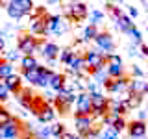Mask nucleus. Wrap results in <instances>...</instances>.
<instances>
[{
  "label": "nucleus",
  "instance_id": "1",
  "mask_svg": "<svg viewBox=\"0 0 148 139\" xmlns=\"http://www.w3.org/2000/svg\"><path fill=\"white\" fill-rule=\"evenodd\" d=\"M46 41L43 37H35L30 32H22L17 37V50L22 56H34L37 52V48H43V45Z\"/></svg>",
  "mask_w": 148,
  "mask_h": 139
},
{
  "label": "nucleus",
  "instance_id": "2",
  "mask_svg": "<svg viewBox=\"0 0 148 139\" xmlns=\"http://www.w3.org/2000/svg\"><path fill=\"white\" fill-rule=\"evenodd\" d=\"M30 111L35 115L37 119H39V122H52L54 117H56V109H54V106L50 104L48 100H45L41 95H35V98L34 102H32V108Z\"/></svg>",
  "mask_w": 148,
  "mask_h": 139
},
{
  "label": "nucleus",
  "instance_id": "3",
  "mask_svg": "<svg viewBox=\"0 0 148 139\" xmlns=\"http://www.w3.org/2000/svg\"><path fill=\"white\" fill-rule=\"evenodd\" d=\"M108 56L98 50H85V71L89 74H98L108 65Z\"/></svg>",
  "mask_w": 148,
  "mask_h": 139
},
{
  "label": "nucleus",
  "instance_id": "4",
  "mask_svg": "<svg viewBox=\"0 0 148 139\" xmlns=\"http://www.w3.org/2000/svg\"><path fill=\"white\" fill-rule=\"evenodd\" d=\"M89 98H91V115L95 119H104L106 115L111 111V100L108 98V96H104V95H100L98 91H95V93H89Z\"/></svg>",
  "mask_w": 148,
  "mask_h": 139
},
{
  "label": "nucleus",
  "instance_id": "5",
  "mask_svg": "<svg viewBox=\"0 0 148 139\" xmlns=\"http://www.w3.org/2000/svg\"><path fill=\"white\" fill-rule=\"evenodd\" d=\"M63 8H65L67 21H72V22H82L89 15V6L85 2H69V4H63Z\"/></svg>",
  "mask_w": 148,
  "mask_h": 139
},
{
  "label": "nucleus",
  "instance_id": "6",
  "mask_svg": "<svg viewBox=\"0 0 148 139\" xmlns=\"http://www.w3.org/2000/svg\"><path fill=\"white\" fill-rule=\"evenodd\" d=\"M34 9V2L32 0H11L6 4V11L11 19H22L24 15H30V11Z\"/></svg>",
  "mask_w": 148,
  "mask_h": 139
},
{
  "label": "nucleus",
  "instance_id": "7",
  "mask_svg": "<svg viewBox=\"0 0 148 139\" xmlns=\"http://www.w3.org/2000/svg\"><path fill=\"white\" fill-rule=\"evenodd\" d=\"M46 19V30H48V35L54 34V35H63L69 32V21L61 15H50V13H46L45 15Z\"/></svg>",
  "mask_w": 148,
  "mask_h": 139
},
{
  "label": "nucleus",
  "instance_id": "8",
  "mask_svg": "<svg viewBox=\"0 0 148 139\" xmlns=\"http://www.w3.org/2000/svg\"><path fill=\"white\" fill-rule=\"evenodd\" d=\"M106 74H108V78H113V80H117V78H122V76H126V71H124L122 58H120V56H117V54H109V56H108Z\"/></svg>",
  "mask_w": 148,
  "mask_h": 139
},
{
  "label": "nucleus",
  "instance_id": "9",
  "mask_svg": "<svg viewBox=\"0 0 148 139\" xmlns=\"http://www.w3.org/2000/svg\"><path fill=\"white\" fill-rule=\"evenodd\" d=\"M24 132V122L18 117H13L4 128H0V139H18Z\"/></svg>",
  "mask_w": 148,
  "mask_h": 139
},
{
  "label": "nucleus",
  "instance_id": "10",
  "mask_svg": "<svg viewBox=\"0 0 148 139\" xmlns=\"http://www.w3.org/2000/svg\"><path fill=\"white\" fill-rule=\"evenodd\" d=\"M76 102V95L74 93H58V96H54V109L59 115H67L71 111V104Z\"/></svg>",
  "mask_w": 148,
  "mask_h": 139
},
{
  "label": "nucleus",
  "instance_id": "11",
  "mask_svg": "<svg viewBox=\"0 0 148 139\" xmlns=\"http://www.w3.org/2000/svg\"><path fill=\"white\" fill-rule=\"evenodd\" d=\"M95 117L92 115H80V113H74V124H76V130H78V136L82 139L87 137L91 133V130L95 128Z\"/></svg>",
  "mask_w": 148,
  "mask_h": 139
},
{
  "label": "nucleus",
  "instance_id": "12",
  "mask_svg": "<svg viewBox=\"0 0 148 139\" xmlns=\"http://www.w3.org/2000/svg\"><path fill=\"white\" fill-rule=\"evenodd\" d=\"M104 87L108 93H128V87H130V76H122V78H106L104 82Z\"/></svg>",
  "mask_w": 148,
  "mask_h": 139
},
{
  "label": "nucleus",
  "instance_id": "13",
  "mask_svg": "<svg viewBox=\"0 0 148 139\" xmlns=\"http://www.w3.org/2000/svg\"><path fill=\"white\" fill-rule=\"evenodd\" d=\"M67 69L74 76H80V74L85 71V52H76V50H74L71 61L67 63Z\"/></svg>",
  "mask_w": 148,
  "mask_h": 139
},
{
  "label": "nucleus",
  "instance_id": "14",
  "mask_svg": "<svg viewBox=\"0 0 148 139\" xmlns=\"http://www.w3.org/2000/svg\"><path fill=\"white\" fill-rule=\"evenodd\" d=\"M76 111L74 113H80V115H91V98H89V93L87 91H82V93H78L76 95Z\"/></svg>",
  "mask_w": 148,
  "mask_h": 139
},
{
  "label": "nucleus",
  "instance_id": "15",
  "mask_svg": "<svg viewBox=\"0 0 148 139\" xmlns=\"http://www.w3.org/2000/svg\"><path fill=\"white\" fill-rule=\"evenodd\" d=\"M95 43L98 45V48H102L104 52H111V50H115V41H113V35H111L108 30L98 32V35H96V39H95Z\"/></svg>",
  "mask_w": 148,
  "mask_h": 139
},
{
  "label": "nucleus",
  "instance_id": "16",
  "mask_svg": "<svg viewBox=\"0 0 148 139\" xmlns=\"http://www.w3.org/2000/svg\"><path fill=\"white\" fill-rule=\"evenodd\" d=\"M128 136L132 139H143L146 137V124L145 120H132L128 122Z\"/></svg>",
  "mask_w": 148,
  "mask_h": 139
},
{
  "label": "nucleus",
  "instance_id": "17",
  "mask_svg": "<svg viewBox=\"0 0 148 139\" xmlns=\"http://www.w3.org/2000/svg\"><path fill=\"white\" fill-rule=\"evenodd\" d=\"M30 34L35 35V37H45L48 35V30H46V19L41 17V19H34L30 22Z\"/></svg>",
  "mask_w": 148,
  "mask_h": 139
},
{
  "label": "nucleus",
  "instance_id": "18",
  "mask_svg": "<svg viewBox=\"0 0 148 139\" xmlns=\"http://www.w3.org/2000/svg\"><path fill=\"white\" fill-rule=\"evenodd\" d=\"M59 50H61V48H59L56 43H48V41H46V43L43 45V48H41V52H43V58L52 65L56 61V58L59 56Z\"/></svg>",
  "mask_w": 148,
  "mask_h": 139
},
{
  "label": "nucleus",
  "instance_id": "19",
  "mask_svg": "<svg viewBox=\"0 0 148 139\" xmlns=\"http://www.w3.org/2000/svg\"><path fill=\"white\" fill-rule=\"evenodd\" d=\"M4 83H6V87H8V91L9 93H13V95H18L22 89V78L18 76V74H13V76H9L4 80Z\"/></svg>",
  "mask_w": 148,
  "mask_h": 139
},
{
  "label": "nucleus",
  "instance_id": "20",
  "mask_svg": "<svg viewBox=\"0 0 148 139\" xmlns=\"http://www.w3.org/2000/svg\"><path fill=\"white\" fill-rule=\"evenodd\" d=\"M17 98H18V102H21V106H24L26 109H30L35 95H34V91H32L30 87H24V89H21V93L17 95Z\"/></svg>",
  "mask_w": 148,
  "mask_h": 139
},
{
  "label": "nucleus",
  "instance_id": "21",
  "mask_svg": "<svg viewBox=\"0 0 148 139\" xmlns=\"http://www.w3.org/2000/svg\"><path fill=\"white\" fill-rule=\"evenodd\" d=\"M133 26H135L133 19H132V17H128L126 13H124V15L120 17L119 21H115V28H117V30H120V32H124V34H128V32L132 30Z\"/></svg>",
  "mask_w": 148,
  "mask_h": 139
},
{
  "label": "nucleus",
  "instance_id": "22",
  "mask_svg": "<svg viewBox=\"0 0 148 139\" xmlns=\"http://www.w3.org/2000/svg\"><path fill=\"white\" fill-rule=\"evenodd\" d=\"M15 74V67L13 63H9L6 58H0V80H6V78Z\"/></svg>",
  "mask_w": 148,
  "mask_h": 139
},
{
  "label": "nucleus",
  "instance_id": "23",
  "mask_svg": "<svg viewBox=\"0 0 148 139\" xmlns=\"http://www.w3.org/2000/svg\"><path fill=\"white\" fill-rule=\"evenodd\" d=\"M52 74H54L52 69L39 65V83H37V85H39V87H48V85H50V78H52Z\"/></svg>",
  "mask_w": 148,
  "mask_h": 139
},
{
  "label": "nucleus",
  "instance_id": "24",
  "mask_svg": "<svg viewBox=\"0 0 148 139\" xmlns=\"http://www.w3.org/2000/svg\"><path fill=\"white\" fill-rule=\"evenodd\" d=\"M145 80L143 78H130V87L128 93H137V95H145Z\"/></svg>",
  "mask_w": 148,
  "mask_h": 139
},
{
  "label": "nucleus",
  "instance_id": "25",
  "mask_svg": "<svg viewBox=\"0 0 148 139\" xmlns=\"http://www.w3.org/2000/svg\"><path fill=\"white\" fill-rule=\"evenodd\" d=\"M111 109H113V111H109V113L115 115V117H124V115L128 113V106H126V102H124V100L111 102Z\"/></svg>",
  "mask_w": 148,
  "mask_h": 139
},
{
  "label": "nucleus",
  "instance_id": "26",
  "mask_svg": "<svg viewBox=\"0 0 148 139\" xmlns=\"http://www.w3.org/2000/svg\"><path fill=\"white\" fill-rule=\"evenodd\" d=\"M128 109H137L139 106L143 104V95H137V93H128V96L124 98Z\"/></svg>",
  "mask_w": 148,
  "mask_h": 139
},
{
  "label": "nucleus",
  "instance_id": "27",
  "mask_svg": "<svg viewBox=\"0 0 148 139\" xmlns=\"http://www.w3.org/2000/svg\"><path fill=\"white\" fill-rule=\"evenodd\" d=\"M37 67H39V61L35 59V56H22L21 58V71H32Z\"/></svg>",
  "mask_w": 148,
  "mask_h": 139
},
{
  "label": "nucleus",
  "instance_id": "28",
  "mask_svg": "<svg viewBox=\"0 0 148 139\" xmlns=\"http://www.w3.org/2000/svg\"><path fill=\"white\" fill-rule=\"evenodd\" d=\"M65 80H67V76L65 74H61V72H54L52 74V78H50V87H52L54 91H61V87H63V83H65Z\"/></svg>",
  "mask_w": 148,
  "mask_h": 139
},
{
  "label": "nucleus",
  "instance_id": "29",
  "mask_svg": "<svg viewBox=\"0 0 148 139\" xmlns=\"http://www.w3.org/2000/svg\"><path fill=\"white\" fill-rule=\"evenodd\" d=\"M96 35H98V28L92 26V24H87L83 28V34H82V41H95Z\"/></svg>",
  "mask_w": 148,
  "mask_h": 139
},
{
  "label": "nucleus",
  "instance_id": "30",
  "mask_svg": "<svg viewBox=\"0 0 148 139\" xmlns=\"http://www.w3.org/2000/svg\"><path fill=\"white\" fill-rule=\"evenodd\" d=\"M111 128L115 130V132H122L124 128H128V120L124 119V117H115L113 115V120H111Z\"/></svg>",
  "mask_w": 148,
  "mask_h": 139
},
{
  "label": "nucleus",
  "instance_id": "31",
  "mask_svg": "<svg viewBox=\"0 0 148 139\" xmlns=\"http://www.w3.org/2000/svg\"><path fill=\"white\" fill-rule=\"evenodd\" d=\"M21 72L24 74V78L32 83V85H37V83H39V67L32 69V71H21Z\"/></svg>",
  "mask_w": 148,
  "mask_h": 139
},
{
  "label": "nucleus",
  "instance_id": "32",
  "mask_svg": "<svg viewBox=\"0 0 148 139\" xmlns=\"http://www.w3.org/2000/svg\"><path fill=\"white\" fill-rule=\"evenodd\" d=\"M106 9H108V13L111 15V19H113V21H119V19L124 15V11H122L119 6H115V4H109V2L106 4Z\"/></svg>",
  "mask_w": 148,
  "mask_h": 139
},
{
  "label": "nucleus",
  "instance_id": "33",
  "mask_svg": "<svg viewBox=\"0 0 148 139\" xmlns=\"http://www.w3.org/2000/svg\"><path fill=\"white\" fill-rule=\"evenodd\" d=\"M72 54H74V48H71V46H67V48H61L59 50V61H61L63 65H67L69 61H71V58H72Z\"/></svg>",
  "mask_w": 148,
  "mask_h": 139
},
{
  "label": "nucleus",
  "instance_id": "34",
  "mask_svg": "<svg viewBox=\"0 0 148 139\" xmlns=\"http://www.w3.org/2000/svg\"><path fill=\"white\" fill-rule=\"evenodd\" d=\"M11 119H13V115L9 113V109H6L4 106H0V128H4L6 124H9Z\"/></svg>",
  "mask_w": 148,
  "mask_h": 139
},
{
  "label": "nucleus",
  "instance_id": "35",
  "mask_svg": "<svg viewBox=\"0 0 148 139\" xmlns=\"http://www.w3.org/2000/svg\"><path fill=\"white\" fill-rule=\"evenodd\" d=\"M67 132V130H65V124L63 122H54V126H50V136H54V137H61L63 133Z\"/></svg>",
  "mask_w": 148,
  "mask_h": 139
},
{
  "label": "nucleus",
  "instance_id": "36",
  "mask_svg": "<svg viewBox=\"0 0 148 139\" xmlns=\"http://www.w3.org/2000/svg\"><path fill=\"white\" fill-rule=\"evenodd\" d=\"M46 13H48V11H46L45 6H34V9L30 11V19H32V21H34V19H41V17H45Z\"/></svg>",
  "mask_w": 148,
  "mask_h": 139
},
{
  "label": "nucleus",
  "instance_id": "37",
  "mask_svg": "<svg viewBox=\"0 0 148 139\" xmlns=\"http://www.w3.org/2000/svg\"><path fill=\"white\" fill-rule=\"evenodd\" d=\"M100 139H119V132H115L111 126L104 128V132L100 133Z\"/></svg>",
  "mask_w": 148,
  "mask_h": 139
},
{
  "label": "nucleus",
  "instance_id": "38",
  "mask_svg": "<svg viewBox=\"0 0 148 139\" xmlns=\"http://www.w3.org/2000/svg\"><path fill=\"white\" fill-rule=\"evenodd\" d=\"M102 19H104V15H102V11H98V9H95V11H91L89 13V24H92V26H96L98 24V22L102 21Z\"/></svg>",
  "mask_w": 148,
  "mask_h": 139
},
{
  "label": "nucleus",
  "instance_id": "39",
  "mask_svg": "<svg viewBox=\"0 0 148 139\" xmlns=\"http://www.w3.org/2000/svg\"><path fill=\"white\" fill-rule=\"evenodd\" d=\"M128 35H130V37H132V39H133V41H135V43H137V45H141V43H143V41H141V37H143V35H141V30H139V28H137V26H133V28H132V30H130V32H128Z\"/></svg>",
  "mask_w": 148,
  "mask_h": 139
},
{
  "label": "nucleus",
  "instance_id": "40",
  "mask_svg": "<svg viewBox=\"0 0 148 139\" xmlns=\"http://www.w3.org/2000/svg\"><path fill=\"white\" fill-rule=\"evenodd\" d=\"M8 98H9V91H8L4 80H0V102H6Z\"/></svg>",
  "mask_w": 148,
  "mask_h": 139
},
{
  "label": "nucleus",
  "instance_id": "41",
  "mask_svg": "<svg viewBox=\"0 0 148 139\" xmlns=\"http://www.w3.org/2000/svg\"><path fill=\"white\" fill-rule=\"evenodd\" d=\"M18 139H35V136L32 133V130H30V124H24V132L21 133Z\"/></svg>",
  "mask_w": 148,
  "mask_h": 139
},
{
  "label": "nucleus",
  "instance_id": "42",
  "mask_svg": "<svg viewBox=\"0 0 148 139\" xmlns=\"http://www.w3.org/2000/svg\"><path fill=\"white\" fill-rule=\"evenodd\" d=\"M18 58H21V52H18V50H11V52H8V56H6V59H8L9 63L17 61Z\"/></svg>",
  "mask_w": 148,
  "mask_h": 139
},
{
  "label": "nucleus",
  "instance_id": "43",
  "mask_svg": "<svg viewBox=\"0 0 148 139\" xmlns=\"http://www.w3.org/2000/svg\"><path fill=\"white\" fill-rule=\"evenodd\" d=\"M59 139H82V137L78 136V133H71V132H65V133H63V136L59 137Z\"/></svg>",
  "mask_w": 148,
  "mask_h": 139
},
{
  "label": "nucleus",
  "instance_id": "44",
  "mask_svg": "<svg viewBox=\"0 0 148 139\" xmlns=\"http://www.w3.org/2000/svg\"><path fill=\"white\" fill-rule=\"evenodd\" d=\"M132 74H133L135 78H141V76H143V71L137 67V65H133V69H132Z\"/></svg>",
  "mask_w": 148,
  "mask_h": 139
},
{
  "label": "nucleus",
  "instance_id": "45",
  "mask_svg": "<svg viewBox=\"0 0 148 139\" xmlns=\"http://www.w3.org/2000/svg\"><path fill=\"white\" fill-rule=\"evenodd\" d=\"M128 13H130V17H137L139 15V11H137V8H133V6H128Z\"/></svg>",
  "mask_w": 148,
  "mask_h": 139
},
{
  "label": "nucleus",
  "instance_id": "46",
  "mask_svg": "<svg viewBox=\"0 0 148 139\" xmlns=\"http://www.w3.org/2000/svg\"><path fill=\"white\" fill-rule=\"evenodd\" d=\"M139 50H141V52H143V56H146V58H148V45L141 43V45H139Z\"/></svg>",
  "mask_w": 148,
  "mask_h": 139
},
{
  "label": "nucleus",
  "instance_id": "47",
  "mask_svg": "<svg viewBox=\"0 0 148 139\" xmlns=\"http://www.w3.org/2000/svg\"><path fill=\"white\" fill-rule=\"evenodd\" d=\"M4 50H6V39L0 35V52H4Z\"/></svg>",
  "mask_w": 148,
  "mask_h": 139
},
{
  "label": "nucleus",
  "instance_id": "48",
  "mask_svg": "<svg viewBox=\"0 0 148 139\" xmlns=\"http://www.w3.org/2000/svg\"><path fill=\"white\" fill-rule=\"evenodd\" d=\"M145 95H148V82L145 83Z\"/></svg>",
  "mask_w": 148,
  "mask_h": 139
},
{
  "label": "nucleus",
  "instance_id": "49",
  "mask_svg": "<svg viewBox=\"0 0 148 139\" xmlns=\"http://www.w3.org/2000/svg\"><path fill=\"white\" fill-rule=\"evenodd\" d=\"M143 139H146V137H143Z\"/></svg>",
  "mask_w": 148,
  "mask_h": 139
},
{
  "label": "nucleus",
  "instance_id": "50",
  "mask_svg": "<svg viewBox=\"0 0 148 139\" xmlns=\"http://www.w3.org/2000/svg\"><path fill=\"white\" fill-rule=\"evenodd\" d=\"M146 4H148V2H146Z\"/></svg>",
  "mask_w": 148,
  "mask_h": 139
}]
</instances>
